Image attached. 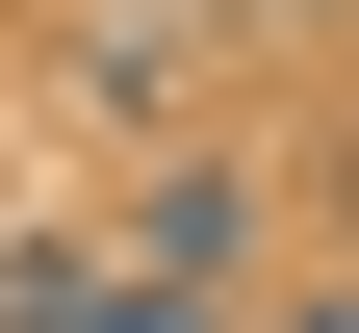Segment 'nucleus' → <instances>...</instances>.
Listing matches in <instances>:
<instances>
[{
    "label": "nucleus",
    "instance_id": "f257e3e1",
    "mask_svg": "<svg viewBox=\"0 0 359 333\" xmlns=\"http://www.w3.org/2000/svg\"><path fill=\"white\" fill-rule=\"evenodd\" d=\"M103 257L180 282V308H231V257H257V154H154V179L103 205Z\"/></svg>",
    "mask_w": 359,
    "mask_h": 333
},
{
    "label": "nucleus",
    "instance_id": "f03ea898",
    "mask_svg": "<svg viewBox=\"0 0 359 333\" xmlns=\"http://www.w3.org/2000/svg\"><path fill=\"white\" fill-rule=\"evenodd\" d=\"M0 333H231V308H180V282H128L103 231H0Z\"/></svg>",
    "mask_w": 359,
    "mask_h": 333
},
{
    "label": "nucleus",
    "instance_id": "7ed1b4c3",
    "mask_svg": "<svg viewBox=\"0 0 359 333\" xmlns=\"http://www.w3.org/2000/svg\"><path fill=\"white\" fill-rule=\"evenodd\" d=\"M257 333H359V282H308V308H257Z\"/></svg>",
    "mask_w": 359,
    "mask_h": 333
},
{
    "label": "nucleus",
    "instance_id": "20e7f679",
    "mask_svg": "<svg viewBox=\"0 0 359 333\" xmlns=\"http://www.w3.org/2000/svg\"><path fill=\"white\" fill-rule=\"evenodd\" d=\"M231 26H334V0H231Z\"/></svg>",
    "mask_w": 359,
    "mask_h": 333
},
{
    "label": "nucleus",
    "instance_id": "39448f33",
    "mask_svg": "<svg viewBox=\"0 0 359 333\" xmlns=\"http://www.w3.org/2000/svg\"><path fill=\"white\" fill-rule=\"evenodd\" d=\"M334 205H359V154H334Z\"/></svg>",
    "mask_w": 359,
    "mask_h": 333
}]
</instances>
